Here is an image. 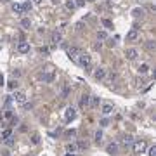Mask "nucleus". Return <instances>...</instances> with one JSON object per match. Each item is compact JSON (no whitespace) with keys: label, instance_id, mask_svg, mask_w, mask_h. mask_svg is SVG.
Instances as JSON below:
<instances>
[{"label":"nucleus","instance_id":"f257e3e1","mask_svg":"<svg viewBox=\"0 0 156 156\" xmlns=\"http://www.w3.org/2000/svg\"><path fill=\"white\" fill-rule=\"evenodd\" d=\"M77 61H78V64H80L82 68H85V69H89L90 64H92V57H90V54H87V52H80L77 56Z\"/></svg>","mask_w":156,"mask_h":156},{"label":"nucleus","instance_id":"f03ea898","mask_svg":"<svg viewBox=\"0 0 156 156\" xmlns=\"http://www.w3.org/2000/svg\"><path fill=\"white\" fill-rule=\"evenodd\" d=\"M130 146H132V151H134L135 155H140V153H144V151H146V147H147L144 140H135V142H132Z\"/></svg>","mask_w":156,"mask_h":156},{"label":"nucleus","instance_id":"7ed1b4c3","mask_svg":"<svg viewBox=\"0 0 156 156\" xmlns=\"http://www.w3.org/2000/svg\"><path fill=\"white\" fill-rule=\"evenodd\" d=\"M77 118V109L73 108V106H68L66 109H64V120L66 121H73Z\"/></svg>","mask_w":156,"mask_h":156},{"label":"nucleus","instance_id":"20e7f679","mask_svg":"<svg viewBox=\"0 0 156 156\" xmlns=\"http://www.w3.org/2000/svg\"><path fill=\"white\" fill-rule=\"evenodd\" d=\"M26 94H24V92H21V90H16V94H14V96H12V101H16V102H18V104H24V102H26Z\"/></svg>","mask_w":156,"mask_h":156},{"label":"nucleus","instance_id":"39448f33","mask_svg":"<svg viewBox=\"0 0 156 156\" xmlns=\"http://www.w3.org/2000/svg\"><path fill=\"white\" fill-rule=\"evenodd\" d=\"M113 109H115V106H113L111 102H104V104L101 106V113H102L104 116H108V115H111V113H113Z\"/></svg>","mask_w":156,"mask_h":156},{"label":"nucleus","instance_id":"423d86ee","mask_svg":"<svg viewBox=\"0 0 156 156\" xmlns=\"http://www.w3.org/2000/svg\"><path fill=\"white\" fill-rule=\"evenodd\" d=\"M125 56H127L128 61H134V59H137L139 52H137V49H127V50H125Z\"/></svg>","mask_w":156,"mask_h":156},{"label":"nucleus","instance_id":"0eeeda50","mask_svg":"<svg viewBox=\"0 0 156 156\" xmlns=\"http://www.w3.org/2000/svg\"><path fill=\"white\" fill-rule=\"evenodd\" d=\"M30 49H31V47H30L28 42H19V45H18V50H19L21 54H28Z\"/></svg>","mask_w":156,"mask_h":156},{"label":"nucleus","instance_id":"6e6552de","mask_svg":"<svg viewBox=\"0 0 156 156\" xmlns=\"http://www.w3.org/2000/svg\"><path fill=\"white\" fill-rule=\"evenodd\" d=\"M12 12H14V14H18V16H21V14H24L23 4H19V2H14V4H12Z\"/></svg>","mask_w":156,"mask_h":156},{"label":"nucleus","instance_id":"1a4fd4ad","mask_svg":"<svg viewBox=\"0 0 156 156\" xmlns=\"http://www.w3.org/2000/svg\"><path fill=\"white\" fill-rule=\"evenodd\" d=\"M42 78H43V82H45V83H52V82H54V71H52V69H49L47 73H43V75H42Z\"/></svg>","mask_w":156,"mask_h":156},{"label":"nucleus","instance_id":"9d476101","mask_svg":"<svg viewBox=\"0 0 156 156\" xmlns=\"http://www.w3.org/2000/svg\"><path fill=\"white\" fill-rule=\"evenodd\" d=\"M94 78H96V80H104V78H106V69H104V68H97V69L94 71Z\"/></svg>","mask_w":156,"mask_h":156},{"label":"nucleus","instance_id":"9b49d317","mask_svg":"<svg viewBox=\"0 0 156 156\" xmlns=\"http://www.w3.org/2000/svg\"><path fill=\"white\" fill-rule=\"evenodd\" d=\"M80 52H82V50H80L78 47H68V56H69V59H77V56Z\"/></svg>","mask_w":156,"mask_h":156},{"label":"nucleus","instance_id":"f8f14e48","mask_svg":"<svg viewBox=\"0 0 156 156\" xmlns=\"http://www.w3.org/2000/svg\"><path fill=\"white\" fill-rule=\"evenodd\" d=\"M137 38H139V33H137L135 28H134V30H130V31L127 33V40H128V42H135Z\"/></svg>","mask_w":156,"mask_h":156},{"label":"nucleus","instance_id":"ddd939ff","mask_svg":"<svg viewBox=\"0 0 156 156\" xmlns=\"http://www.w3.org/2000/svg\"><path fill=\"white\" fill-rule=\"evenodd\" d=\"M106 151H108L109 155H118V144H116V142H111V144H108Z\"/></svg>","mask_w":156,"mask_h":156},{"label":"nucleus","instance_id":"4468645a","mask_svg":"<svg viewBox=\"0 0 156 156\" xmlns=\"http://www.w3.org/2000/svg\"><path fill=\"white\" fill-rule=\"evenodd\" d=\"M89 102H90V96L83 94V96L80 97V108H87V106H89Z\"/></svg>","mask_w":156,"mask_h":156},{"label":"nucleus","instance_id":"2eb2a0df","mask_svg":"<svg viewBox=\"0 0 156 156\" xmlns=\"http://www.w3.org/2000/svg\"><path fill=\"white\" fill-rule=\"evenodd\" d=\"M64 149H66V153H75L78 147H77V142H68L66 146H64Z\"/></svg>","mask_w":156,"mask_h":156},{"label":"nucleus","instance_id":"dca6fc26","mask_svg":"<svg viewBox=\"0 0 156 156\" xmlns=\"http://www.w3.org/2000/svg\"><path fill=\"white\" fill-rule=\"evenodd\" d=\"M61 42H62V35H61L59 31H54V33H52V43L57 45V43H61Z\"/></svg>","mask_w":156,"mask_h":156},{"label":"nucleus","instance_id":"f3484780","mask_svg":"<svg viewBox=\"0 0 156 156\" xmlns=\"http://www.w3.org/2000/svg\"><path fill=\"white\" fill-rule=\"evenodd\" d=\"M21 28H24V30H30V28H31L30 18H23V19H21Z\"/></svg>","mask_w":156,"mask_h":156},{"label":"nucleus","instance_id":"a211bd4d","mask_svg":"<svg viewBox=\"0 0 156 156\" xmlns=\"http://www.w3.org/2000/svg\"><path fill=\"white\" fill-rule=\"evenodd\" d=\"M132 142H134V140H132V135H123L121 137V144H123L125 147H128Z\"/></svg>","mask_w":156,"mask_h":156},{"label":"nucleus","instance_id":"6ab92c4d","mask_svg":"<svg viewBox=\"0 0 156 156\" xmlns=\"http://www.w3.org/2000/svg\"><path fill=\"white\" fill-rule=\"evenodd\" d=\"M99 102H101V99L97 96H90V102H89V106H92V108H97Z\"/></svg>","mask_w":156,"mask_h":156},{"label":"nucleus","instance_id":"aec40b11","mask_svg":"<svg viewBox=\"0 0 156 156\" xmlns=\"http://www.w3.org/2000/svg\"><path fill=\"white\" fill-rule=\"evenodd\" d=\"M94 140H96V144H101L102 142V130H97L94 134Z\"/></svg>","mask_w":156,"mask_h":156},{"label":"nucleus","instance_id":"412c9836","mask_svg":"<svg viewBox=\"0 0 156 156\" xmlns=\"http://www.w3.org/2000/svg\"><path fill=\"white\" fill-rule=\"evenodd\" d=\"M147 71H149V66H147V64H146V62H144V64H140V66H139V73H140V75H146V73H147Z\"/></svg>","mask_w":156,"mask_h":156},{"label":"nucleus","instance_id":"4be33fe9","mask_svg":"<svg viewBox=\"0 0 156 156\" xmlns=\"http://www.w3.org/2000/svg\"><path fill=\"white\" fill-rule=\"evenodd\" d=\"M11 135H12V130H11V128H7V130H4V132H2L0 139H2V140H5V139H9Z\"/></svg>","mask_w":156,"mask_h":156},{"label":"nucleus","instance_id":"5701e85b","mask_svg":"<svg viewBox=\"0 0 156 156\" xmlns=\"http://www.w3.org/2000/svg\"><path fill=\"white\" fill-rule=\"evenodd\" d=\"M101 23H102V26H104V28H108V30H111V28H113V23H111L109 19H106V18H104V19H101Z\"/></svg>","mask_w":156,"mask_h":156},{"label":"nucleus","instance_id":"b1692460","mask_svg":"<svg viewBox=\"0 0 156 156\" xmlns=\"http://www.w3.org/2000/svg\"><path fill=\"white\" fill-rule=\"evenodd\" d=\"M66 9H68V11H75V9H77L75 2H73V0H68V2H66Z\"/></svg>","mask_w":156,"mask_h":156},{"label":"nucleus","instance_id":"393cba45","mask_svg":"<svg viewBox=\"0 0 156 156\" xmlns=\"http://www.w3.org/2000/svg\"><path fill=\"white\" fill-rule=\"evenodd\" d=\"M69 90H71V89H69V85H64V89H62V94H61V97L66 99V97H68V94H69Z\"/></svg>","mask_w":156,"mask_h":156},{"label":"nucleus","instance_id":"a878e982","mask_svg":"<svg viewBox=\"0 0 156 156\" xmlns=\"http://www.w3.org/2000/svg\"><path fill=\"white\" fill-rule=\"evenodd\" d=\"M77 147H80V149H87V147H89V144H87L85 140H78V142H77Z\"/></svg>","mask_w":156,"mask_h":156},{"label":"nucleus","instance_id":"bb28decb","mask_svg":"<svg viewBox=\"0 0 156 156\" xmlns=\"http://www.w3.org/2000/svg\"><path fill=\"white\" fill-rule=\"evenodd\" d=\"M97 38L99 40H108V31H97Z\"/></svg>","mask_w":156,"mask_h":156},{"label":"nucleus","instance_id":"cd10ccee","mask_svg":"<svg viewBox=\"0 0 156 156\" xmlns=\"http://www.w3.org/2000/svg\"><path fill=\"white\" fill-rule=\"evenodd\" d=\"M132 14H134V18H139V16H142V14H144V11L137 7V9H134V11H132Z\"/></svg>","mask_w":156,"mask_h":156},{"label":"nucleus","instance_id":"c85d7f7f","mask_svg":"<svg viewBox=\"0 0 156 156\" xmlns=\"http://www.w3.org/2000/svg\"><path fill=\"white\" fill-rule=\"evenodd\" d=\"M31 142L37 146V144H40V135L38 134H33V137H31Z\"/></svg>","mask_w":156,"mask_h":156},{"label":"nucleus","instance_id":"c756f323","mask_svg":"<svg viewBox=\"0 0 156 156\" xmlns=\"http://www.w3.org/2000/svg\"><path fill=\"white\" fill-rule=\"evenodd\" d=\"M9 89H11V90L18 89V82H16V80H11V82H9Z\"/></svg>","mask_w":156,"mask_h":156},{"label":"nucleus","instance_id":"7c9ffc66","mask_svg":"<svg viewBox=\"0 0 156 156\" xmlns=\"http://www.w3.org/2000/svg\"><path fill=\"white\" fill-rule=\"evenodd\" d=\"M5 144H7V146H14V137L11 135L9 139H5Z\"/></svg>","mask_w":156,"mask_h":156},{"label":"nucleus","instance_id":"2f4dec72","mask_svg":"<svg viewBox=\"0 0 156 156\" xmlns=\"http://www.w3.org/2000/svg\"><path fill=\"white\" fill-rule=\"evenodd\" d=\"M108 125H109V120L108 118H102L101 120V127H108Z\"/></svg>","mask_w":156,"mask_h":156},{"label":"nucleus","instance_id":"473e14b6","mask_svg":"<svg viewBox=\"0 0 156 156\" xmlns=\"http://www.w3.org/2000/svg\"><path fill=\"white\" fill-rule=\"evenodd\" d=\"M23 9H24V11H31V2H26V4L23 5Z\"/></svg>","mask_w":156,"mask_h":156},{"label":"nucleus","instance_id":"72a5a7b5","mask_svg":"<svg viewBox=\"0 0 156 156\" xmlns=\"http://www.w3.org/2000/svg\"><path fill=\"white\" fill-rule=\"evenodd\" d=\"M73 2H75V5H77V7H82V5L85 4V0H73Z\"/></svg>","mask_w":156,"mask_h":156},{"label":"nucleus","instance_id":"f704fd0d","mask_svg":"<svg viewBox=\"0 0 156 156\" xmlns=\"http://www.w3.org/2000/svg\"><path fill=\"white\" fill-rule=\"evenodd\" d=\"M149 156H156V146H153V147L149 149Z\"/></svg>","mask_w":156,"mask_h":156},{"label":"nucleus","instance_id":"c9c22d12","mask_svg":"<svg viewBox=\"0 0 156 156\" xmlns=\"http://www.w3.org/2000/svg\"><path fill=\"white\" fill-rule=\"evenodd\" d=\"M12 77H14V78H19V77H21V71H19V69H16V71H12Z\"/></svg>","mask_w":156,"mask_h":156},{"label":"nucleus","instance_id":"e433bc0d","mask_svg":"<svg viewBox=\"0 0 156 156\" xmlns=\"http://www.w3.org/2000/svg\"><path fill=\"white\" fill-rule=\"evenodd\" d=\"M40 52H42V54H49V49H47V47H40Z\"/></svg>","mask_w":156,"mask_h":156},{"label":"nucleus","instance_id":"4c0bfd02","mask_svg":"<svg viewBox=\"0 0 156 156\" xmlns=\"http://www.w3.org/2000/svg\"><path fill=\"white\" fill-rule=\"evenodd\" d=\"M5 118H12V111H5Z\"/></svg>","mask_w":156,"mask_h":156},{"label":"nucleus","instance_id":"58836bf2","mask_svg":"<svg viewBox=\"0 0 156 156\" xmlns=\"http://www.w3.org/2000/svg\"><path fill=\"white\" fill-rule=\"evenodd\" d=\"M4 156H11L9 155V151H4Z\"/></svg>","mask_w":156,"mask_h":156},{"label":"nucleus","instance_id":"ea45409f","mask_svg":"<svg viewBox=\"0 0 156 156\" xmlns=\"http://www.w3.org/2000/svg\"><path fill=\"white\" fill-rule=\"evenodd\" d=\"M64 156H73V153H66Z\"/></svg>","mask_w":156,"mask_h":156},{"label":"nucleus","instance_id":"a19ab883","mask_svg":"<svg viewBox=\"0 0 156 156\" xmlns=\"http://www.w3.org/2000/svg\"><path fill=\"white\" fill-rule=\"evenodd\" d=\"M0 2H2V4H7V2H9V0H0Z\"/></svg>","mask_w":156,"mask_h":156},{"label":"nucleus","instance_id":"79ce46f5","mask_svg":"<svg viewBox=\"0 0 156 156\" xmlns=\"http://www.w3.org/2000/svg\"><path fill=\"white\" fill-rule=\"evenodd\" d=\"M40 2H42V0H35V4H40Z\"/></svg>","mask_w":156,"mask_h":156},{"label":"nucleus","instance_id":"37998d69","mask_svg":"<svg viewBox=\"0 0 156 156\" xmlns=\"http://www.w3.org/2000/svg\"><path fill=\"white\" fill-rule=\"evenodd\" d=\"M85 2H96V0H85Z\"/></svg>","mask_w":156,"mask_h":156}]
</instances>
